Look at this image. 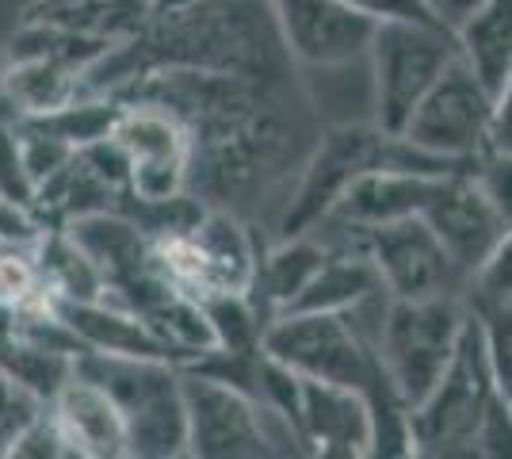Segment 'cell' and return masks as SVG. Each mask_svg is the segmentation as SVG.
Returning a JSON list of instances; mask_svg holds the SVG:
<instances>
[{
    "instance_id": "5bb4252c",
    "label": "cell",
    "mask_w": 512,
    "mask_h": 459,
    "mask_svg": "<svg viewBox=\"0 0 512 459\" xmlns=\"http://www.w3.org/2000/svg\"><path fill=\"white\" fill-rule=\"evenodd\" d=\"M451 176V173H448ZM440 176L406 173V169H375L352 184V192L341 199L329 222H341L352 230H375L402 219H421L428 196Z\"/></svg>"
},
{
    "instance_id": "277c9868",
    "label": "cell",
    "mask_w": 512,
    "mask_h": 459,
    "mask_svg": "<svg viewBox=\"0 0 512 459\" xmlns=\"http://www.w3.org/2000/svg\"><path fill=\"white\" fill-rule=\"evenodd\" d=\"M459 62L455 31L440 23H379L367 50L371 66V123L402 138L409 119Z\"/></svg>"
},
{
    "instance_id": "d6986e66",
    "label": "cell",
    "mask_w": 512,
    "mask_h": 459,
    "mask_svg": "<svg viewBox=\"0 0 512 459\" xmlns=\"http://www.w3.org/2000/svg\"><path fill=\"white\" fill-rule=\"evenodd\" d=\"M455 43H459V62L497 100L512 77V0H486L455 31Z\"/></svg>"
},
{
    "instance_id": "d6a6232c",
    "label": "cell",
    "mask_w": 512,
    "mask_h": 459,
    "mask_svg": "<svg viewBox=\"0 0 512 459\" xmlns=\"http://www.w3.org/2000/svg\"><path fill=\"white\" fill-rule=\"evenodd\" d=\"M20 123V111H16V104L0 92V131H8V127H16Z\"/></svg>"
},
{
    "instance_id": "8992f818",
    "label": "cell",
    "mask_w": 512,
    "mask_h": 459,
    "mask_svg": "<svg viewBox=\"0 0 512 459\" xmlns=\"http://www.w3.org/2000/svg\"><path fill=\"white\" fill-rule=\"evenodd\" d=\"M497 379L478 318L470 314L455 364L440 387L413 410V437L421 459H482L478 456V425L490 410Z\"/></svg>"
},
{
    "instance_id": "cb8c5ba5",
    "label": "cell",
    "mask_w": 512,
    "mask_h": 459,
    "mask_svg": "<svg viewBox=\"0 0 512 459\" xmlns=\"http://www.w3.org/2000/svg\"><path fill=\"white\" fill-rule=\"evenodd\" d=\"M0 199L16 203V207H27V211H35V203H39V184L27 173L16 127L0 131Z\"/></svg>"
},
{
    "instance_id": "f1b7e54d",
    "label": "cell",
    "mask_w": 512,
    "mask_h": 459,
    "mask_svg": "<svg viewBox=\"0 0 512 459\" xmlns=\"http://www.w3.org/2000/svg\"><path fill=\"white\" fill-rule=\"evenodd\" d=\"M478 456L482 459H512V398L497 391L490 410L478 425Z\"/></svg>"
},
{
    "instance_id": "30bf717a",
    "label": "cell",
    "mask_w": 512,
    "mask_h": 459,
    "mask_svg": "<svg viewBox=\"0 0 512 459\" xmlns=\"http://www.w3.org/2000/svg\"><path fill=\"white\" fill-rule=\"evenodd\" d=\"M363 253L371 257L394 303L448 299L467 284V276L455 268L425 219H402L363 230Z\"/></svg>"
},
{
    "instance_id": "8fae6325",
    "label": "cell",
    "mask_w": 512,
    "mask_h": 459,
    "mask_svg": "<svg viewBox=\"0 0 512 459\" xmlns=\"http://www.w3.org/2000/svg\"><path fill=\"white\" fill-rule=\"evenodd\" d=\"M272 12L291 62L314 69L367 62L379 27L344 0H272Z\"/></svg>"
},
{
    "instance_id": "3957f363",
    "label": "cell",
    "mask_w": 512,
    "mask_h": 459,
    "mask_svg": "<svg viewBox=\"0 0 512 459\" xmlns=\"http://www.w3.org/2000/svg\"><path fill=\"white\" fill-rule=\"evenodd\" d=\"M77 372L104 387L127 425V459H176L188 452L184 372L165 360H115L85 352Z\"/></svg>"
},
{
    "instance_id": "ffe728a7",
    "label": "cell",
    "mask_w": 512,
    "mask_h": 459,
    "mask_svg": "<svg viewBox=\"0 0 512 459\" xmlns=\"http://www.w3.org/2000/svg\"><path fill=\"white\" fill-rule=\"evenodd\" d=\"M115 142L127 150L134 165H161V161H192V134L188 127L157 104H130L123 100V119L115 127Z\"/></svg>"
},
{
    "instance_id": "e575fe53",
    "label": "cell",
    "mask_w": 512,
    "mask_h": 459,
    "mask_svg": "<svg viewBox=\"0 0 512 459\" xmlns=\"http://www.w3.org/2000/svg\"><path fill=\"white\" fill-rule=\"evenodd\" d=\"M4 77H8V54L0 50V88H4Z\"/></svg>"
},
{
    "instance_id": "4316f807",
    "label": "cell",
    "mask_w": 512,
    "mask_h": 459,
    "mask_svg": "<svg viewBox=\"0 0 512 459\" xmlns=\"http://www.w3.org/2000/svg\"><path fill=\"white\" fill-rule=\"evenodd\" d=\"M0 459H73V448L65 444L62 429L54 425V417L46 410L27 433H20L8 444V452Z\"/></svg>"
},
{
    "instance_id": "4fadbf2b",
    "label": "cell",
    "mask_w": 512,
    "mask_h": 459,
    "mask_svg": "<svg viewBox=\"0 0 512 459\" xmlns=\"http://www.w3.org/2000/svg\"><path fill=\"white\" fill-rule=\"evenodd\" d=\"M65 444L81 459H127V425L104 387L77 372L46 406Z\"/></svg>"
},
{
    "instance_id": "5b68a950",
    "label": "cell",
    "mask_w": 512,
    "mask_h": 459,
    "mask_svg": "<svg viewBox=\"0 0 512 459\" xmlns=\"http://www.w3.org/2000/svg\"><path fill=\"white\" fill-rule=\"evenodd\" d=\"M470 326V310L459 295L425 299V303L386 306L379 360L386 379L402 394L409 410H417L428 394L440 387V379L455 364V352L463 345Z\"/></svg>"
},
{
    "instance_id": "2e32d148",
    "label": "cell",
    "mask_w": 512,
    "mask_h": 459,
    "mask_svg": "<svg viewBox=\"0 0 512 459\" xmlns=\"http://www.w3.org/2000/svg\"><path fill=\"white\" fill-rule=\"evenodd\" d=\"M302 440L306 448H352L367 456L371 406L360 391L302 379Z\"/></svg>"
},
{
    "instance_id": "9a60e30c",
    "label": "cell",
    "mask_w": 512,
    "mask_h": 459,
    "mask_svg": "<svg viewBox=\"0 0 512 459\" xmlns=\"http://www.w3.org/2000/svg\"><path fill=\"white\" fill-rule=\"evenodd\" d=\"M62 322L73 329V337L85 345V352L96 356H115V360H165L176 364L172 352L161 345L138 314H130L115 303H58ZM180 368V364H176Z\"/></svg>"
},
{
    "instance_id": "e0dca14e",
    "label": "cell",
    "mask_w": 512,
    "mask_h": 459,
    "mask_svg": "<svg viewBox=\"0 0 512 459\" xmlns=\"http://www.w3.org/2000/svg\"><path fill=\"white\" fill-rule=\"evenodd\" d=\"M329 245L321 238H291L279 241L268 257H260V272H256L253 299L256 306L276 322L279 314H287L291 306L302 299V291L314 284L325 261H329Z\"/></svg>"
},
{
    "instance_id": "ba28073f",
    "label": "cell",
    "mask_w": 512,
    "mask_h": 459,
    "mask_svg": "<svg viewBox=\"0 0 512 459\" xmlns=\"http://www.w3.org/2000/svg\"><path fill=\"white\" fill-rule=\"evenodd\" d=\"M493 119H497L493 92L463 62H455L440 77V85L425 96L402 138L436 161L478 165V157L493 150Z\"/></svg>"
},
{
    "instance_id": "d590c367",
    "label": "cell",
    "mask_w": 512,
    "mask_h": 459,
    "mask_svg": "<svg viewBox=\"0 0 512 459\" xmlns=\"http://www.w3.org/2000/svg\"><path fill=\"white\" fill-rule=\"evenodd\" d=\"M176 459H195V456H192V452H180V456H176Z\"/></svg>"
},
{
    "instance_id": "44dd1931",
    "label": "cell",
    "mask_w": 512,
    "mask_h": 459,
    "mask_svg": "<svg viewBox=\"0 0 512 459\" xmlns=\"http://www.w3.org/2000/svg\"><path fill=\"white\" fill-rule=\"evenodd\" d=\"M81 85L85 77H77L65 66L39 62V58H8V77L0 92L16 104L20 119H43L81 100Z\"/></svg>"
},
{
    "instance_id": "603a6c76",
    "label": "cell",
    "mask_w": 512,
    "mask_h": 459,
    "mask_svg": "<svg viewBox=\"0 0 512 459\" xmlns=\"http://www.w3.org/2000/svg\"><path fill=\"white\" fill-rule=\"evenodd\" d=\"M470 314L478 318L486 352H490V368L497 379V391L512 398V303L505 306H470Z\"/></svg>"
},
{
    "instance_id": "52a82bcc",
    "label": "cell",
    "mask_w": 512,
    "mask_h": 459,
    "mask_svg": "<svg viewBox=\"0 0 512 459\" xmlns=\"http://www.w3.org/2000/svg\"><path fill=\"white\" fill-rule=\"evenodd\" d=\"M264 356L279 360L299 379L360 394L383 372L379 341L360 329L352 314H283L264 333Z\"/></svg>"
},
{
    "instance_id": "484cf974",
    "label": "cell",
    "mask_w": 512,
    "mask_h": 459,
    "mask_svg": "<svg viewBox=\"0 0 512 459\" xmlns=\"http://www.w3.org/2000/svg\"><path fill=\"white\" fill-rule=\"evenodd\" d=\"M46 414V402H39L31 391H23L16 379L0 372V456L8 452V444L27 433L39 417Z\"/></svg>"
},
{
    "instance_id": "d4e9b609",
    "label": "cell",
    "mask_w": 512,
    "mask_h": 459,
    "mask_svg": "<svg viewBox=\"0 0 512 459\" xmlns=\"http://www.w3.org/2000/svg\"><path fill=\"white\" fill-rule=\"evenodd\" d=\"M512 303V230L490 253L470 280V306H505Z\"/></svg>"
},
{
    "instance_id": "7a4b0ae2",
    "label": "cell",
    "mask_w": 512,
    "mask_h": 459,
    "mask_svg": "<svg viewBox=\"0 0 512 459\" xmlns=\"http://www.w3.org/2000/svg\"><path fill=\"white\" fill-rule=\"evenodd\" d=\"M375 169H406V173L425 169V176H440V161L413 150L406 138L379 131L371 119L329 127L306 157L299 184L291 188L287 211L279 219V241L310 238L318 226L333 219L352 184Z\"/></svg>"
},
{
    "instance_id": "7402d4cb",
    "label": "cell",
    "mask_w": 512,
    "mask_h": 459,
    "mask_svg": "<svg viewBox=\"0 0 512 459\" xmlns=\"http://www.w3.org/2000/svg\"><path fill=\"white\" fill-rule=\"evenodd\" d=\"M39 268L46 287L54 291L58 303H104L107 284L96 272V264L85 257V249L69 238L65 230H50L39 245Z\"/></svg>"
},
{
    "instance_id": "6da1fadb",
    "label": "cell",
    "mask_w": 512,
    "mask_h": 459,
    "mask_svg": "<svg viewBox=\"0 0 512 459\" xmlns=\"http://www.w3.org/2000/svg\"><path fill=\"white\" fill-rule=\"evenodd\" d=\"M287 46L272 0H203L195 8L153 16L150 27L104 58L81 96H119L153 73H214L279 85L287 81Z\"/></svg>"
},
{
    "instance_id": "7c38bea8",
    "label": "cell",
    "mask_w": 512,
    "mask_h": 459,
    "mask_svg": "<svg viewBox=\"0 0 512 459\" xmlns=\"http://www.w3.org/2000/svg\"><path fill=\"white\" fill-rule=\"evenodd\" d=\"M421 219L432 226V234L448 249L455 268L467 276V287L474 280V272L490 261V253L512 230L509 222L497 215V207L486 199V192L478 188L474 169L440 176Z\"/></svg>"
},
{
    "instance_id": "836d02e7",
    "label": "cell",
    "mask_w": 512,
    "mask_h": 459,
    "mask_svg": "<svg viewBox=\"0 0 512 459\" xmlns=\"http://www.w3.org/2000/svg\"><path fill=\"white\" fill-rule=\"evenodd\" d=\"M310 459H363V452H352V448H314Z\"/></svg>"
},
{
    "instance_id": "4dcf8cb0",
    "label": "cell",
    "mask_w": 512,
    "mask_h": 459,
    "mask_svg": "<svg viewBox=\"0 0 512 459\" xmlns=\"http://www.w3.org/2000/svg\"><path fill=\"white\" fill-rule=\"evenodd\" d=\"M482 4H486V0H425L432 20L440 23V27H448V31H459Z\"/></svg>"
},
{
    "instance_id": "ac0fdd59",
    "label": "cell",
    "mask_w": 512,
    "mask_h": 459,
    "mask_svg": "<svg viewBox=\"0 0 512 459\" xmlns=\"http://www.w3.org/2000/svg\"><path fill=\"white\" fill-rule=\"evenodd\" d=\"M375 295H386V287L371 257L363 253V245L333 249L325 268L314 276V284L302 291V299L287 314H352L356 306H363Z\"/></svg>"
},
{
    "instance_id": "8d00e7d4",
    "label": "cell",
    "mask_w": 512,
    "mask_h": 459,
    "mask_svg": "<svg viewBox=\"0 0 512 459\" xmlns=\"http://www.w3.org/2000/svg\"><path fill=\"white\" fill-rule=\"evenodd\" d=\"M73 459H81V456H73Z\"/></svg>"
},
{
    "instance_id": "f546056e",
    "label": "cell",
    "mask_w": 512,
    "mask_h": 459,
    "mask_svg": "<svg viewBox=\"0 0 512 459\" xmlns=\"http://www.w3.org/2000/svg\"><path fill=\"white\" fill-rule=\"evenodd\" d=\"M371 23H436L425 0H344Z\"/></svg>"
},
{
    "instance_id": "1f68e13d",
    "label": "cell",
    "mask_w": 512,
    "mask_h": 459,
    "mask_svg": "<svg viewBox=\"0 0 512 459\" xmlns=\"http://www.w3.org/2000/svg\"><path fill=\"white\" fill-rule=\"evenodd\" d=\"M493 150L512 153V77L497 96V119H493Z\"/></svg>"
},
{
    "instance_id": "83f0119b",
    "label": "cell",
    "mask_w": 512,
    "mask_h": 459,
    "mask_svg": "<svg viewBox=\"0 0 512 459\" xmlns=\"http://www.w3.org/2000/svg\"><path fill=\"white\" fill-rule=\"evenodd\" d=\"M474 180L486 192V199L497 207V215L512 226V153L490 150L486 157H478Z\"/></svg>"
},
{
    "instance_id": "9c48e42d",
    "label": "cell",
    "mask_w": 512,
    "mask_h": 459,
    "mask_svg": "<svg viewBox=\"0 0 512 459\" xmlns=\"http://www.w3.org/2000/svg\"><path fill=\"white\" fill-rule=\"evenodd\" d=\"M188 452L195 459H283L268 410L245 391L184 372Z\"/></svg>"
}]
</instances>
